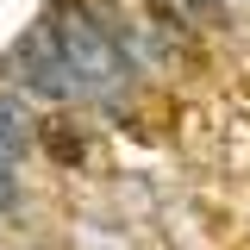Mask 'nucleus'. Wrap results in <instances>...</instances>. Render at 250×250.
I'll return each instance as SVG.
<instances>
[{
    "instance_id": "1",
    "label": "nucleus",
    "mask_w": 250,
    "mask_h": 250,
    "mask_svg": "<svg viewBox=\"0 0 250 250\" xmlns=\"http://www.w3.org/2000/svg\"><path fill=\"white\" fill-rule=\"evenodd\" d=\"M13 69H19L13 82L31 88L38 100H69V94H75V75H69V62H62V50H57V38H50L44 19L13 44Z\"/></svg>"
}]
</instances>
